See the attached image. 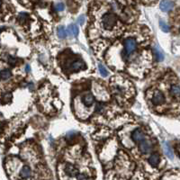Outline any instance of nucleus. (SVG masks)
I'll list each match as a JSON object with an SVG mask.
<instances>
[{
  "label": "nucleus",
  "mask_w": 180,
  "mask_h": 180,
  "mask_svg": "<svg viewBox=\"0 0 180 180\" xmlns=\"http://www.w3.org/2000/svg\"><path fill=\"white\" fill-rule=\"evenodd\" d=\"M83 103L84 105L87 107L91 106L94 104V97L92 95H86L83 97Z\"/></svg>",
  "instance_id": "9d476101"
},
{
  "label": "nucleus",
  "mask_w": 180,
  "mask_h": 180,
  "mask_svg": "<svg viewBox=\"0 0 180 180\" xmlns=\"http://www.w3.org/2000/svg\"><path fill=\"white\" fill-rule=\"evenodd\" d=\"M10 77H11V72H10L9 70H7V69L2 70V72H1V79H2L3 80H6V79H8Z\"/></svg>",
  "instance_id": "dca6fc26"
},
{
  "label": "nucleus",
  "mask_w": 180,
  "mask_h": 180,
  "mask_svg": "<svg viewBox=\"0 0 180 180\" xmlns=\"http://www.w3.org/2000/svg\"><path fill=\"white\" fill-rule=\"evenodd\" d=\"M66 31H65V28L63 26H60V27L58 28V35L60 39H63L66 37Z\"/></svg>",
  "instance_id": "f3484780"
},
{
  "label": "nucleus",
  "mask_w": 180,
  "mask_h": 180,
  "mask_svg": "<svg viewBox=\"0 0 180 180\" xmlns=\"http://www.w3.org/2000/svg\"><path fill=\"white\" fill-rule=\"evenodd\" d=\"M139 150L143 154H146L150 151L151 150V145H150V142L147 141V140H141L140 141V144L139 145Z\"/></svg>",
  "instance_id": "423d86ee"
},
{
  "label": "nucleus",
  "mask_w": 180,
  "mask_h": 180,
  "mask_svg": "<svg viewBox=\"0 0 180 180\" xmlns=\"http://www.w3.org/2000/svg\"><path fill=\"white\" fill-rule=\"evenodd\" d=\"M174 6V4L173 2L169 1V0H163L160 2V5H159V7L160 9L163 11V12H168L170 11Z\"/></svg>",
  "instance_id": "20e7f679"
},
{
  "label": "nucleus",
  "mask_w": 180,
  "mask_h": 180,
  "mask_svg": "<svg viewBox=\"0 0 180 180\" xmlns=\"http://www.w3.org/2000/svg\"><path fill=\"white\" fill-rule=\"evenodd\" d=\"M85 63L81 60H76L75 62H73L72 66H71V70L72 71H79L81 69H85Z\"/></svg>",
  "instance_id": "6e6552de"
},
{
  "label": "nucleus",
  "mask_w": 180,
  "mask_h": 180,
  "mask_svg": "<svg viewBox=\"0 0 180 180\" xmlns=\"http://www.w3.org/2000/svg\"><path fill=\"white\" fill-rule=\"evenodd\" d=\"M27 19V15L26 14H19V16H18V20H19V22H25V20Z\"/></svg>",
  "instance_id": "412c9836"
},
{
  "label": "nucleus",
  "mask_w": 180,
  "mask_h": 180,
  "mask_svg": "<svg viewBox=\"0 0 180 180\" xmlns=\"http://www.w3.org/2000/svg\"><path fill=\"white\" fill-rule=\"evenodd\" d=\"M56 10L57 11H63L64 10V5L62 3H59L56 5Z\"/></svg>",
  "instance_id": "4be33fe9"
},
{
  "label": "nucleus",
  "mask_w": 180,
  "mask_h": 180,
  "mask_svg": "<svg viewBox=\"0 0 180 180\" xmlns=\"http://www.w3.org/2000/svg\"><path fill=\"white\" fill-rule=\"evenodd\" d=\"M98 69H99V71H100V73H101V75L103 77H106L107 76V70L105 69V68L102 64L98 65Z\"/></svg>",
  "instance_id": "6ab92c4d"
},
{
  "label": "nucleus",
  "mask_w": 180,
  "mask_h": 180,
  "mask_svg": "<svg viewBox=\"0 0 180 180\" xmlns=\"http://www.w3.org/2000/svg\"><path fill=\"white\" fill-rule=\"evenodd\" d=\"M159 26H160V29H161L163 32H165V33H168V32H169V26L167 25L165 22L160 21V22H159Z\"/></svg>",
  "instance_id": "a211bd4d"
},
{
  "label": "nucleus",
  "mask_w": 180,
  "mask_h": 180,
  "mask_svg": "<svg viewBox=\"0 0 180 180\" xmlns=\"http://www.w3.org/2000/svg\"><path fill=\"white\" fill-rule=\"evenodd\" d=\"M25 70H26L27 72H29V71L31 70V68H30V66H29V65H27V66L25 67Z\"/></svg>",
  "instance_id": "a878e982"
},
{
  "label": "nucleus",
  "mask_w": 180,
  "mask_h": 180,
  "mask_svg": "<svg viewBox=\"0 0 180 180\" xmlns=\"http://www.w3.org/2000/svg\"><path fill=\"white\" fill-rule=\"evenodd\" d=\"M132 139L133 140L134 142H140L144 139V133L140 130L136 129L132 133Z\"/></svg>",
  "instance_id": "39448f33"
},
{
  "label": "nucleus",
  "mask_w": 180,
  "mask_h": 180,
  "mask_svg": "<svg viewBox=\"0 0 180 180\" xmlns=\"http://www.w3.org/2000/svg\"><path fill=\"white\" fill-rule=\"evenodd\" d=\"M68 32L70 35H74V36L79 35V28L76 25H70L68 27Z\"/></svg>",
  "instance_id": "ddd939ff"
},
{
  "label": "nucleus",
  "mask_w": 180,
  "mask_h": 180,
  "mask_svg": "<svg viewBox=\"0 0 180 180\" xmlns=\"http://www.w3.org/2000/svg\"><path fill=\"white\" fill-rule=\"evenodd\" d=\"M78 20H79V23L80 25H83L84 22H85V16H84V15H81V16H79Z\"/></svg>",
  "instance_id": "393cba45"
},
{
  "label": "nucleus",
  "mask_w": 180,
  "mask_h": 180,
  "mask_svg": "<svg viewBox=\"0 0 180 180\" xmlns=\"http://www.w3.org/2000/svg\"><path fill=\"white\" fill-rule=\"evenodd\" d=\"M178 156L180 157V149H179V147H178Z\"/></svg>",
  "instance_id": "bb28decb"
},
{
  "label": "nucleus",
  "mask_w": 180,
  "mask_h": 180,
  "mask_svg": "<svg viewBox=\"0 0 180 180\" xmlns=\"http://www.w3.org/2000/svg\"><path fill=\"white\" fill-rule=\"evenodd\" d=\"M116 24V17L114 14L111 13H106L103 15L102 17V25L103 26L107 29V30H111L114 27Z\"/></svg>",
  "instance_id": "f257e3e1"
},
{
  "label": "nucleus",
  "mask_w": 180,
  "mask_h": 180,
  "mask_svg": "<svg viewBox=\"0 0 180 180\" xmlns=\"http://www.w3.org/2000/svg\"><path fill=\"white\" fill-rule=\"evenodd\" d=\"M31 174H32V170L31 168L28 166H25L22 168V171H21V177L23 178H28L31 177Z\"/></svg>",
  "instance_id": "9b49d317"
},
{
  "label": "nucleus",
  "mask_w": 180,
  "mask_h": 180,
  "mask_svg": "<svg viewBox=\"0 0 180 180\" xmlns=\"http://www.w3.org/2000/svg\"><path fill=\"white\" fill-rule=\"evenodd\" d=\"M11 98H12V95H11L10 93H6V94H5V95L3 96V97H2L3 103H6V102L10 101V100H11Z\"/></svg>",
  "instance_id": "aec40b11"
},
{
  "label": "nucleus",
  "mask_w": 180,
  "mask_h": 180,
  "mask_svg": "<svg viewBox=\"0 0 180 180\" xmlns=\"http://www.w3.org/2000/svg\"><path fill=\"white\" fill-rule=\"evenodd\" d=\"M77 178L78 179H86V178H87V176H86L84 174H80V175H78L77 176Z\"/></svg>",
  "instance_id": "b1692460"
},
{
  "label": "nucleus",
  "mask_w": 180,
  "mask_h": 180,
  "mask_svg": "<svg viewBox=\"0 0 180 180\" xmlns=\"http://www.w3.org/2000/svg\"><path fill=\"white\" fill-rule=\"evenodd\" d=\"M15 61H16V59H15L14 57H10V58L8 59V62H9L10 64H12V65H14V63H15Z\"/></svg>",
  "instance_id": "5701e85b"
},
{
  "label": "nucleus",
  "mask_w": 180,
  "mask_h": 180,
  "mask_svg": "<svg viewBox=\"0 0 180 180\" xmlns=\"http://www.w3.org/2000/svg\"><path fill=\"white\" fill-rule=\"evenodd\" d=\"M164 151H165L166 155L169 159H173L174 158V154H173V151H172V150H171L168 142H165L164 143Z\"/></svg>",
  "instance_id": "2eb2a0df"
},
{
  "label": "nucleus",
  "mask_w": 180,
  "mask_h": 180,
  "mask_svg": "<svg viewBox=\"0 0 180 180\" xmlns=\"http://www.w3.org/2000/svg\"><path fill=\"white\" fill-rule=\"evenodd\" d=\"M154 54H155L156 58H157V60L162 61V60L164 59V54H163L162 51L160 50V48L155 47V48H154Z\"/></svg>",
  "instance_id": "f8f14e48"
},
{
  "label": "nucleus",
  "mask_w": 180,
  "mask_h": 180,
  "mask_svg": "<svg viewBox=\"0 0 180 180\" xmlns=\"http://www.w3.org/2000/svg\"><path fill=\"white\" fill-rule=\"evenodd\" d=\"M136 49V41L133 38H128L124 42V54L130 56Z\"/></svg>",
  "instance_id": "f03ea898"
},
{
  "label": "nucleus",
  "mask_w": 180,
  "mask_h": 180,
  "mask_svg": "<svg viewBox=\"0 0 180 180\" xmlns=\"http://www.w3.org/2000/svg\"><path fill=\"white\" fill-rule=\"evenodd\" d=\"M65 172L67 173V175H69L70 177H75L78 176V169L71 164H68L65 167Z\"/></svg>",
  "instance_id": "0eeeda50"
},
{
  "label": "nucleus",
  "mask_w": 180,
  "mask_h": 180,
  "mask_svg": "<svg viewBox=\"0 0 180 180\" xmlns=\"http://www.w3.org/2000/svg\"><path fill=\"white\" fill-rule=\"evenodd\" d=\"M149 163L153 167H156L159 165V156L158 154H152L150 158H149Z\"/></svg>",
  "instance_id": "1a4fd4ad"
},
{
  "label": "nucleus",
  "mask_w": 180,
  "mask_h": 180,
  "mask_svg": "<svg viewBox=\"0 0 180 180\" xmlns=\"http://www.w3.org/2000/svg\"><path fill=\"white\" fill-rule=\"evenodd\" d=\"M164 101H165V97H164V95L160 91L155 92V94L153 95L152 97L153 105H162L164 103Z\"/></svg>",
  "instance_id": "7ed1b4c3"
},
{
  "label": "nucleus",
  "mask_w": 180,
  "mask_h": 180,
  "mask_svg": "<svg viewBox=\"0 0 180 180\" xmlns=\"http://www.w3.org/2000/svg\"><path fill=\"white\" fill-rule=\"evenodd\" d=\"M170 93L174 97H180V86L178 85H173L170 87Z\"/></svg>",
  "instance_id": "4468645a"
}]
</instances>
